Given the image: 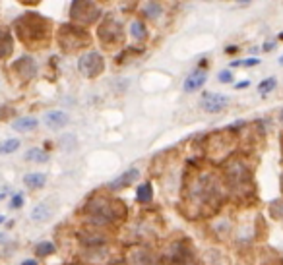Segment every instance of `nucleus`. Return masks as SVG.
<instances>
[{
  "label": "nucleus",
  "mask_w": 283,
  "mask_h": 265,
  "mask_svg": "<svg viewBox=\"0 0 283 265\" xmlns=\"http://www.w3.org/2000/svg\"><path fill=\"white\" fill-rule=\"evenodd\" d=\"M53 252H55V246H53L51 242H41V244L37 246V256H41V258H43V256H51Z\"/></svg>",
  "instance_id": "11"
},
{
  "label": "nucleus",
  "mask_w": 283,
  "mask_h": 265,
  "mask_svg": "<svg viewBox=\"0 0 283 265\" xmlns=\"http://www.w3.org/2000/svg\"><path fill=\"white\" fill-rule=\"evenodd\" d=\"M153 198V190H151V184H142V186H138V190H136V200L138 202H142V204H146Z\"/></svg>",
  "instance_id": "8"
},
{
  "label": "nucleus",
  "mask_w": 283,
  "mask_h": 265,
  "mask_svg": "<svg viewBox=\"0 0 283 265\" xmlns=\"http://www.w3.org/2000/svg\"><path fill=\"white\" fill-rule=\"evenodd\" d=\"M136 178H138V170L136 168H130L128 172H124L122 176H119L113 184H111V188H115V190H119V188H124V186H128L130 182H134Z\"/></svg>",
  "instance_id": "6"
},
{
  "label": "nucleus",
  "mask_w": 283,
  "mask_h": 265,
  "mask_svg": "<svg viewBox=\"0 0 283 265\" xmlns=\"http://www.w3.org/2000/svg\"><path fill=\"white\" fill-rule=\"evenodd\" d=\"M45 124L51 130H59V128L68 124V114L62 112V110H51L45 114Z\"/></svg>",
  "instance_id": "2"
},
{
  "label": "nucleus",
  "mask_w": 283,
  "mask_h": 265,
  "mask_svg": "<svg viewBox=\"0 0 283 265\" xmlns=\"http://www.w3.org/2000/svg\"><path fill=\"white\" fill-rule=\"evenodd\" d=\"M206 84V72H200V70H196L194 74L188 76V80H184V91H196V89H200L202 86Z\"/></svg>",
  "instance_id": "3"
},
{
  "label": "nucleus",
  "mask_w": 283,
  "mask_h": 265,
  "mask_svg": "<svg viewBox=\"0 0 283 265\" xmlns=\"http://www.w3.org/2000/svg\"><path fill=\"white\" fill-rule=\"evenodd\" d=\"M24 182H26V186L31 188V190H39V188H43L47 182L45 174H41V172H31V174H26L24 176Z\"/></svg>",
  "instance_id": "5"
},
{
  "label": "nucleus",
  "mask_w": 283,
  "mask_h": 265,
  "mask_svg": "<svg viewBox=\"0 0 283 265\" xmlns=\"http://www.w3.org/2000/svg\"><path fill=\"white\" fill-rule=\"evenodd\" d=\"M273 88H275V80H273V78H269V80H266V82H262V84H260L258 91H260L262 95H266V93H268V91H271Z\"/></svg>",
  "instance_id": "12"
},
{
  "label": "nucleus",
  "mask_w": 283,
  "mask_h": 265,
  "mask_svg": "<svg viewBox=\"0 0 283 265\" xmlns=\"http://www.w3.org/2000/svg\"><path fill=\"white\" fill-rule=\"evenodd\" d=\"M242 2H244V0H242Z\"/></svg>",
  "instance_id": "20"
},
{
  "label": "nucleus",
  "mask_w": 283,
  "mask_h": 265,
  "mask_svg": "<svg viewBox=\"0 0 283 265\" xmlns=\"http://www.w3.org/2000/svg\"><path fill=\"white\" fill-rule=\"evenodd\" d=\"M227 103H229V99L219 93H206L202 97V106L208 112H219V110H223V106H227Z\"/></svg>",
  "instance_id": "1"
},
{
  "label": "nucleus",
  "mask_w": 283,
  "mask_h": 265,
  "mask_svg": "<svg viewBox=\"0 0 283 265\" xmlns=\"http://www.w3.org/2000/svg\"><path fill=\"white\" fill-rule=\"evenodd\" d=\"M273 48V43H266L264 44V50H271Z\"/></svg>",
  "instance_id": "16"
},
{
  "label": "nucleus",
  "mask_w": 283,
  "mask_h": 265,
  "mask_svg": "<svg viewBox=\"0 0 283 265\" xmlns=\"http://www.w3.org/2000/svg\"><path fill=\"white\" fill-rule=\"evenodd\" d=\"M22 265H37V262H33V260H28V262H24Z\"/></svg>",
  "instance_id": "17"
},
{
  "label": "nucleus",
  "mask_w": 283,
  "mask_h": 265,
  "mask_svg": "<svg viewBox=\"0 0 283 265\" xmlns=\"http://www.w3.org/2000/svg\"><path fill=\"white\" fill-rule=\"evenodd\" d=\"M231 80H233V76H231V72H229V70H225V72H219V82L227 84V82H231Z\"/></svg>",
  "instance_id": "14"
},
{
  "label": "nucleus",
  "mask_w": 283,
  "mask_h": 265,
  "mask_svg": "<svg viewBox=\"0 0 283 265\" xmlns=\"http://www.w3.org/2000/svg\"><path fill=\"white\" fill-rule=\"evenodd\" d=\"M256 64H258V58H248V60H237L231 66H256Z\"/></svg>",
  "instance_id": "13"
},
{
  "label": "nucleus",
  "mask_w": 283,
  "mask_h": 265,
  "mask_svg": "<svg viewBox=\"0 0 283 265\" xmlns=\"http://www.w3.org/2000/svg\"><path fill=\"white\" fill-rule=\"evenodd\" d=\"M26 159L28 161H33V162H45L49 161V155H47L43 149H30L28 151V155H26Z\"/></svg>",
  "instance_id": "9"
},
{
  "label": "nucleus",
  "mask_w": 283,
  "mask_h": 265,
  "mask_svg": "<svg viewBox=\"0 0 283 265\" xmlns=\"http://www.w3.org/2000/svg\"><path fill=\"white\" fill-rule=\"evenodd\" d=\"M281 116H283V114H281Z\"/></svg>",
  "instance_id": "21"
},
{
  "label": "nucleus",
  "mask_w": 283,
  "mask_h": 265,
  "mask_svg": "<svg viewBox=\"0 0 283 265\" xmlns=\"http://www.w3.org/2000/svg\"><path fill=\"white\" fill-rule=\"evenodd\" d=\"M49 217H51V207L47 206V204H39V206L33 207V211H31V219L37 222L47 221Z\"/></svg>",
  "instance_id": "7"
},
{
  "label": "nucleus",
  "mask_w": 283,
  "mask_h": 265,
  "mask_svg": "<svg viewBox=\"0 0 283 265\" xmlns=\"http://www.w3.org/2000/svg\"><path fill=\"white\" fill-rule=\"evenodd\" d=\"M12 128H14L16 132H30V130H35V128H37V120L31 116L18 118V120H14Z\"/></svg>",
  "instance_id": "4"
},
{
  "label": "nucleus",
  "mask_w": 283,
  "mask_h": 265,
  "mask_svg": "<svg viewBox=\"0 0 283 265\" xmlns=\"http://www.w3.org/2000/svg\"><path fill=\"white\" fill-rule=\"evenodd\" d=\"M18 148H20V142H18V140H6V142L0 146V153L8 155V153H14Z\"/></svg>",
  "instance_id": "10"
},
{
  "label": "nucleus",
  "mask_w": 283,
  "mask_h": 265,
  "mask_svg": "<svg viewBox=\"0 0 283 265\" xmlns=\"http://www.w3.org/2000/svg\"><path fill=\"white\" fill-rule=\"evenodd\" d=\"M2 221H4V217H0V222H2Z\"/></svg>",
  "instance_id": "19"
},
{
  "label": "nucleus",
  "mask_w": 283,
  "mask_h": 265,
  "mask_svg": "<svg viewBox=\"0 0 283 265\" xmlns=\"http://www.w3.org/2000/svg\"><path fill=\"white\" fill-rule=\"evenodd\" d=\"M24 206V198H22V194H16L14 200H12V207H22Z\"/></svg>",
  "instance_id": "15"
},
{
  "label": "nucleus",
  "mask_w": 283,
  "mask_h": 265,
  "mask_svg": "<svg viewBox=\"0 0 283 265\" xmlns=\"http://www.w3.org/2000/svg\"><path fill=\"white\" fill-rule=\"evenodd\" d=\"M279 64H283V56H281V58H279Z\"/></svg>",
  "instance_id": "18"
}]
</instances>
